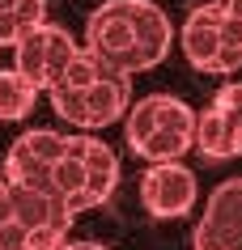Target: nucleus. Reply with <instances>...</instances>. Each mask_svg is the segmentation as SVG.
Returning a JSON list of instances; mask_svg holds the SVG:
<instances>
[{
    "mask_svg": "<svg viewBox=\"0 0 242 250\" xmlns=\"http://www.w3.org/2000/svg\"><path fill=\"white\" fill-rule=\"evenodd\" d=\"M191 242L196 250H242V178H225L208 195Z\"/></svg>",
    "mask_w": 242,
    "mask_h": 250,
    "instance_id": "11",
    "label": "nucleus"
},
{
    "mask_svg": "<svg viewBox=\"0 0 242 250\" xmlns=\"http://www.w3.org/2000/svg\"><path fill=\"white\" fill-rule=\"evenodd\" d=\"M0 250H30V233L9 208V187L0 183Z\"/></svg>",
    "mask_w": 242,
    "mask_h": 250,
    "instance_id": "14",
    "label": "nucleus"
},
{
    "mask_svg": "<svg viewBox=\"0 0 242 250\" xmlns=\"http://www.w3.org/2000/svg\"><path fill=\"white\" fill-rule=\"evenodd\" d=\"M43 21H47V0H0V34L9 47Z\"/></svg>",
    "mask_w": 242,
    "mask_h": 250,
    "instance_id": "13",
    "label": "nucleus"
},
{
    "mask_svg": "<svg viewBox=\"0 0 242 250\" xmlns=\"http://www.w3.org/2000/svg\"><path fill=\"white\" fill-rule=\"evenodd\" d=\"M4 47H9V42H4V34H0V51H4Z\"/></svg>",
    "mask_w": 242,
    "mask_h": 250,
    "instance_id": "17",
    "label": "nucleus"
},
{
    "mask_svg": "<svg viewBox=\"0 0 242 250\" xmlns=\"http://www.w3.org/2000/svg\"><path fill=\"white\" fill-rule=\"evenodd\" d=\"M196 174L178 161H157L140 174V204H145L149 216L157 221H175V216H187L196 208Z\"/></svg>",
    "mask_w": 242,
    "mask_h": 250,
    "instance_id": "10",
    "label": "nucleus"
},
{
    "mask_svg": "<svg viewBox=\"0 0 242 250\" xmlns=\"http://www.w3.org/2000/svg\"><path fill=\"white\" fill-rule=\"evenodd\" d=\"M196 148L208 161H229L242 153V81H225L213 106L196 115Z\"/></svg>",
    "mask_w": 242,
    "mask_h": 250,
    "instance_id": "7",
    "label": "nucleus"
},
{
    "mask_svg": "<svg viewBox=\"0 0 242 250\" xmlns=\"http://www.w3.org/2000/svg\"><path fill=\"white\" fill-rule=\"evenodd\" d=\"M0 183H4V178H0Z\"/></svg>",
    "mask_w": 242,
    "mask_h": 250,
    "instance_id": "18",
    "label": "nucleus"
},
{
    "mask_svg": "<svg viewBox=\"0 0 242 250\" xmlns=\"http://www.w3.org/2000/svg\"><path fill=\"white\" fill-rule=\"evenodd\" d=\"M39 102V89L30 85L17 68H4L0 72V123H17V119H26Z\"/></svg>",
    "mask_w": 242,
    "mask_h": 250,
    "instance_id": "12",
    "label": "nucleus"
},
{
    "mask_svg": "<svg viewBox=\"0 0 242 250\" xmlns=\"http://www.w3.org/2000/svg\"><path fill=\"white\" fill-rule=\"evenodd\" d=\"M175 30L153 0H102L85 21V51L123 77L149 72L170 55Z\"/></svg>",
    "mask_w": 242,
    "mask_h": 250,
    "instance_id": "1",
    "label": "nucleus"
},
{
    "mask_svg": "<svg viewBox=\"0 0 242 250\" xmlns=\"http://www.w3.org/2000/svg\"><path fill=\"white\" fill-rule=\"evenodd\" d=\"M68 148V136L64 132H51V127H34V132L17 136L9 153H4V183H17V187H34V191H47L51 195V170L55 161L64 157Z\"/></svg>",
    "mask_w": 242,
    "mask_h": 250,
    "instance_id": "8",
    "label": "nucleus"
},
{
    "mask_svg": "<svg viewBox=\"0 0 242 250\" xmlns=\"http://www.w3.org/2000/svg\"><path fill=\"white\" fill-rule=\"evenodd\" d=\"M60 250H110V246H102V242H64Z\"/></svg>",
    "mask_w": 242,
    "mask_h": 250,
    "instance_id": "15",
    "label": "nucleus"
},
{
    "mask_svg": "<svg viewBox=\"0 0 242 250\" xmlns=\"http://www.w3.org/2000/svg\"><path fill=\"white\" fill-rule=\"evenodd\" d=\"M119 187V157L107 140L94 136H68L64 157L51 170V195L64 204L72 216L89 208H102Z\"/></svg>",
    "mask_w": 242,
    "mask_h": 250,
    "instance_id": "3",
    "label": "nucleus"
},
{
    "mask_svg": "<svg viewBox=\"0 0 242 250\" xmlns=\"http://www.w3.org/2000/svg\"><path fill=\"white\" fill-rule=\"evenodd\" d=\"M213 4H221V9H225V13H234L242 21V0H213Z\"/></svg>",
    "mask_w": 242,
    "mask_h": 250,
    "instance_id": "16",
    "label": "nucleus"
},
{
    "mask_svg": "<svg viewBox=\"0 0 242 250\" xmlns=\"http://www.w3.org/2000/svg\"><path fill=\"white\" fill-rule=\"evenodd\" d=\"M123 136H128V148L136 157H145L149 166L178 161L196 145V110L175 93H149L132 102L123 119Z\"/></svg>",
    "mask_w": 242,
    "mask_h": 250,
    "instance_id": "4",
    "label": "nucleus"
},
{
    "mask_svg": "<svg viewBox=\"0 0 242 250\" xmlns=\"http://www.w3.org/2000/svg\"><path fill=\"white\" fill-rule=\"evenodd\" d=\"M9 187V208L22 221V229L30 233V250H60L68 242V225H72V212L60 204L47 191H34V187Z\"/></svg>",
    "mask_w": 242,
    "mask_h": 250,
    "instance_id": "9",
    "label": "nucleus"
},
{
    "mask_svg": "<svg viewBox=\"0 0 242 250\" xmlns=\"http://www.w3.org/2000/svg\"><path fill=\"white\" fill-rule=\"evenodd\" d=\"M47 98H51V110L64 123L81 127V132H102L110 123L128 119V110H132V77L98 64L81 47L77 60L64 68V77L47 89Z\"/></svg>",
    "mask_w": 242,
    "mask_h": 250,
    "instance_id": "2",
    "label": "nucleus"
},
{
    "mask_svg": "<svg viewBox=\"0 0 242 250\" xmlns=\"http://www.w3.org/2000/svg\"><path fill=\"white\" fill-rule=\"evenodd\" d=\"M183 55L196 72H217L229 77L242 68V21L234 13H225L221 4H200L191 9L183 21Z\"/></svg>",
    "mask_w": 242,
    "mask_h": 250,
    "instance_id": "5",
    "label": "nucleus"
},
{
    "mask_svg": "<svg viewBox=\"0 0 242 250\" xmlns=\"http://www.w3.org/2000/svg\"><path fill=\"white\" fill-rule=\"evenodd\" d=\"M77 51H81L77 39H72L64 26L43 21V26L26 30V34L13 42V68L43 93V89H51L55 81L64 77V68L77 60Z\"/></svg>",
    "mask_w": 242,
    "mask_h": 250,
    "instance_id": "6",
    "label": "nucleus"
}]
</instances>
